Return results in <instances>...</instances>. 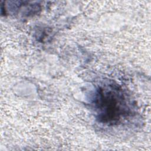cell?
Instances as JSON below:
<instances>
[{
    "label": "cell",
    "instance_id": "6da1fadb",
    "mask_svg": "<svg viewBox=\"0 0 151 151\" xmlns=\"http://www.w3.org/2000/svg\"><path fill=\"white\" fill-rule=\"evenodd\" d=\"M94 105L99 122L109 125L118 124L132 113V104L123 89L114 83L100 86Z\"/></svg>",
    "mask_w": 151,
    "mask_h": 151
}]
</instances>
